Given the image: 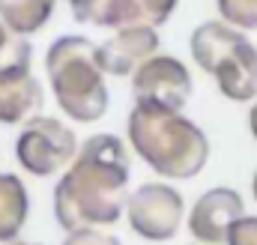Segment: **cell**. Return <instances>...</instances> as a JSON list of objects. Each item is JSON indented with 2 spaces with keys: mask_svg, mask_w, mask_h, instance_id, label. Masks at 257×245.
I'll list each match as a JSON object with an SVG mask.
<instances>
[{
  "mask_svg": "<svg viewBox=\"0 0 257 245\" xmlns=\"http://www.w3.org/2000/svg\"><path fill=\"white\" fill-rule=\"evenodd\" d=\"M128 200V150L117 135H93L54 188V215L66 233L114 224Z\"/></svg>",
  "mask_w": 257,
  "mask_h": 245,
  "instance_id": "cell-1",
  "label": "cell"
},
{
  "mask_svg": "<svg viewBox=\"0 0 257 245\" xmlns=\"http://www.w3.org/2000/svg\"><path fill=\"white\" fill-rule=\"evenodd\" d=\"M126 129L135 153L168 180H192L209 159L206 135L180 111L135 102Z\"/></svg>",
  "mask_w": 257,
  "mask_h": 245,
  "instance_id": "cell-2",
  "label": "cell"
},
{
  "mask_svg": "<svg viewBox=\"0 0 257 245\" xmlns=\"http://www.w3.org/2000/svg\"><path fill=\"white\" fill-rule=\"evenodd\" d=\"M51 93L69 120L96 122L108 111L105 69L99 66L96 45L87 36H60L45 54Z\"/></svg>",
  "mask_w": 257,
  "mask_h": 245,
  "instance_id": "cell-3",
  "label": "cell"
},
{
  "mask_svg": "<svg viewBox=\"0 0 257 245\" xmlns=\"http://www.w3.org/2000/svg\"><path fill=\"white\" fill-rule=\"evenodd\" d=\"M189 48L194 63L215 78L218 90L227 99H257V48L239 27L227 21H206L194 27Z\"/></svg>",
  "mask_w": 257,
  "mask_h": 245,
  "instance_id": "cell-4",
  "label": "cell"
},
{
  "mask_svg": "<svg viewBox=\"0 0 257 245\" xmlns=\"http://www.w3.org/2000/svg\"><path fill=\"white\" fill-rule=\"evenodd\" d=\"M78 138L66 122L54 117H33L15 138V159L33 177H51L69 168L78 156Z\"/></svg>",
  "mask_w": 257,
  "mask_h": 245,
  "instance_id": "cell-5",
  "label": "cell"
},
{
  "mask_svg": "<svg viewBox=\"0 0 257 245\" xmlns=\"http://www.w3.org/2000/svg\"><path fill=\"white\" fill-rule=\"evenodd\" d=\"M183 212H186V206H183L180 191L171 188L168 183H144L135 191H128V227L150 242H165V239L177 236V230L183 224Z\"/></svg>",
  "mask_w": 257,
  "mask_h": 245,
  "instance_id": "cell-6",
  "label": "cell"
},
{
  "mask_svg": "<svg viewBox=\"0 0 257 245\" xmlns=\"http://www.w3.org/2000/svg\"><path fill=\"white\" fill-rule=\"evenodd\" d=\"M132 93L141 105L183 111L192 96V75L177 57L153 54L132 72Z\"/></svg>",
  "mask_w": 257,
  "mask_h": 245,
  "instance_id": "cell-7",
  "label": "cell"
},
{
  "mask_svg": "<svg viewBox=\"0 0 257 245\" xmlns=\"http://www.w3.org/2000/svg\"><path fill=\"white\" fill-rule=\"evenodd\" d=\"M159 51V33L153 24H132L120 27L111 39H105L102 45H96V57L99 66L105 69V75H132L144 60H150Z\"/></svg>",
  "mask_w": 257,
  "mask_h": 245,
  "instance_id": "cell-8",
  "label": "cell"
},
{
  "mask_svg": "<svg viewBox=\"0 0 257 245\" xmlns=\"http://www.w3.org/2000/svg\"><path fill=\"white\" fill-rule=\"evenodd\" d=\"M245 212L242 197L233 188H212L197 197L189 215V230L197 242L203 245H221L227 242L230 224Z\"/></svg>",
  "mask_w": 257,
  "mask_h": 245,
  "instance_id": "cell-9",
  "label": "cell"
},
{
  "mask_svg": "<svg viewBox=\"0 0 257 245\" xmlns=\"http://www.w3.org/2000/svg\"><path fill=\"white\" fill-rule=\"evenodd\" d=\"M45 102L42 84L33 72H0V122L18 126L39 117Z\"/></svg>",
  "mask_w": 257,
  "mask_h": 245,
  "instance_id": "cell-10",
  "label": "cell"
},
{
  "mask_svg": "<svg viewBox=\"0 0 257 245\" xmlns=\"http://www.w3.org/2000/svg\"><path fill=\"white\" fill-rule=\"evenodd\" d=\"M69 9L75 21L93 24V27H132V24H147L141 0H69Z\"/></svg>",
  "mask_w": 257,
  "mask_h": 245,
  "instance_id": "cell-11",
  "label": "cell"
},
{
  "mask_svg": "<svg viewBox=\"0 0 257 245\" xmlns=\"http://www.w3.org/2000/svg\"><path fill=\"white\" fill-rule=\"evenodd\" d=\"M27 188L15 174H0V242H15L27 221Z\"/></svg>",
  "mask_w": 257,
  "mask_h": 245,
  "instance_id": "cell-12",
  "label": "cell"
},
{
  "mask_svg": "<svg viewBox=\"0 0 257 245\" xmlns=\"http://www.w3.org/2000/svg\"><path fill=\"white\" fill-rule=\"evenodd\" d=\"M54 6L57 0H0V21L18 36H33L48 24Z\"/></svg>",
  "mask_w": 257,
  "mask_h": 245,
  "instance_id": "cell-13",
  "label": "cell"
},
{
  "mask_svg": "<svg viewBox=\"0 0 257 245\" xmlns=\"http://www.w3.org/2000/svg\"><path fill=\"white\" fill-rule=\"evenodd\" d=\"M33 66V45L27 36L12 33L0 21V72H30Z\"/></svg>",
  "mask_w": 257,
  "mask_h": 245,
  "instance_id": "cell-14",
  "label": "cell"
},
{
  "mask_svg": "<svg viewBox=\"0 0 257 245\" xmlns=\"http://www.w3.org/2000/svg\"><path fill=\"white\" fill-rule=\"evenodd\" d=\"M218 12L227 24L239 30L257 27V0H218Z\"/></svg>",
  "mask_w": 257,
  "mask_h": 245,
  "instance_id": "cell-15",
  "label": "cell"
},
{
  "mask_svg": "<svg viewBox=\"0 0 257 245\" xmlns=\"http://www.w3.org/2000/svg\"><path fill=\"white\" fill-rule=\"evenodd\" d=\"M227 245H257V218L239 215L227 230Z\"/></svg>",
  "mask_w": 257,
  "mask_h": 245,
  "instance_id": "cell-16",
  "label": "cell"
},
{
  "mask_svg": "<svg viewBox=\"0 0 257 245\" xmlns=\"http://www.w3.org/2000/svg\"><path fill=\"white\" fill-rule=\"evenodd\" d=\"M177 3H180V0H141V9H144V21H147V24H153V27L165 24V21L174 15Z\"/></svg>",
  "mask_w": 257,
  "mask_h": 245,
  "instance_id": "cell-17",
  "label": "cell"
},
{
  "mask_svg": "<svg viewBox=\"0 0 257 245\" xmlns=\"http://www.w3.org/2000/svg\"><path fill=\"white\" fill-rule=\"evenodd\" d=\"M63 245H120V239L99 227H84V230H72L63 239Z\"/></svg>",
  "mask_w": 257,
  "mask_h": 245,
  "instance_id": "cell-18",
  "label": "cell"
},
{
  "mask_svg": "<svg viewBox=\"0 0 257 245\" xmlns=\"http://www.w3.org/2000/svg\"><path fill=\"white\" fill-rule=\"evenodd\" d=\"M248 129H251V135L257 138V102H254V108H251V114H248Z\"/></svg>",
  "mask_w": 257,
  "mask_h": 245,
  "instance_id": "cell-19",
  "label": "cell"
},
{
  "mask_svg": "<svg viewBox=\"0 0 257 245\" xmlns=\"http://www.w3.org/2000/svg\"><path fill=\"white\" fill-rule=\"evenodd\" d=\"M251 191H254V200H257V174H254V183H251Z\"/></svg>",
  "mask_w": 257,
  "mask_h": 245,
  "instance_id": "cell-20",
  "label": "cell"
},
{
  "mask_svg": "<svg viewBox=\"0 0 257 245\" xmlns=\"http://www.w3.org/2000/svg\"><path fill=\"white\" fill-rule=\"evenodd\" d=\"M9 245H39V242H9Z\"/></svg>",
  "mask_w": 257,
  "mask_h": 245,
  "instance_id": "cell-21",
  "label": "cell"
},
{
  "mask_svg": "<svg viewBox=\"0 0 257 245\" xmlns=\"http://www.w3.org/2000/svg\"><path fill=\"white\" fill-rule=\"evenodd\" d=\"M0 245H9V242H0Z\"/></svg>",
  "mask_w": 257,
  "mask_h": 245,
  "instance_id": "cell-22",
  "label": "cell"
}]
</instances>
